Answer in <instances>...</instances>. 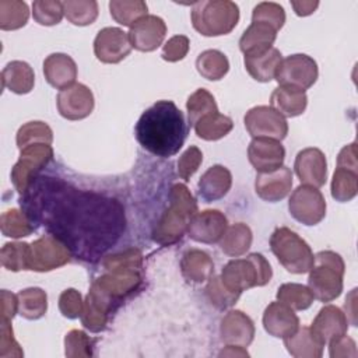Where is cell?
Returning a JSON list of instances; mask_svg holds the SVG:
<instances>
[{
	"label": "cell",
	"instance_id": "6da1fadb",
	"mask_svg": "<svg viewBox=\"0 0 358 358\" xmlns=\"http://www.w3.org/2000/svg\"><path fill=\"white\" fill-rule=\"evenodd\" d=\"M134 134L144 150L152 155L168 158L182 148L187 134V124L175 102L161 99L141 113L136 123Z\"/></svg>",
	"mask_w": 358,
	"mask_h": 358
},
{
	"label": "cell",
	"instance_id": "7a4b0ae2",
	"mask_svg": "<svg viewBox=\"0 0 358 358\" xmlns=\"http://www.w3.org/2000/svg\"><path fill=\"white\" fill-rule=\"evenodd\" d=\"M105 273L96 277L88 292L115 309L116 303L123 302L134 294L143 282V256L138 249H127L109 255L102 262Z\"/></svg>",
	"mask_w": 358,
	"mask_h": 358
},
{
	"label": "cell",
	"instance_id": "3957f363",
	"mask_svg": "<svg viewBox=\"0 0 358 358\" xmlns=\"http://www.w3.org/2000/svg\"><path fill=\"white\" fill-rule=\"evenodd\" d=\"M196 213L197 203L187 186L175 183L169 192V206L152 229L154 242L162 246L176 243L187 232Z\"/></svg>",
	"mask_w": 358,
	"mask_h": 358
},
{
	"label": "cell",
	"instance_id": "277c9868",
	"mask_svg": "<svg viewBox=\"0 0 358 358\" xmlns=\"http://www.w3.org/2000/svg\"><path fill=\"white\" fill-rule=\"evenodd\" d=\"M345 264L343 257L331 250H322L315 255L313 266L308 271V287L320 302H331L343 291Z\"/></svg>",
	"mask_w": 358,
	"mask_h": 358
},
{
	"label": "cell",
	"instance_id": "5b68a950",
	"mask_svg": "<svg viewBox=\"0 0 358 358\" xmlns=\"http://www.w3.org/2000/svg\"><path fill=\"white\" fill-rule=\"evenodd\" d=\"M192 24L204 36L229 34L239 21V7L231 0H201L193 3Z\"/></svg>",
	"mask_w": 358,
	"mask_h": 358
},
{
	"label": "cell",
	"instance_id": "8992f818",
	"mask_svg": "<svg viewBox=\"0 0 358 358\" xmlns=\"http://www.w3.org/2000/svg\"><path fill=\"white\" fill-rule=\"evenodd\" d=\"M220 277L231 291L242 294L249 288L266 285L273 277V270L263 255L249 253L246 257L229 260Z\"/></svg>",
	"mask_w": 358,
	"mask_h": 358
},
{
	"label": "cell",
	"instance_id": "52a82bcc",
	"mask_svg": "<svg viewBox=\"0 0 358 358\" xmlns=\"http://www.w3.org/2000/svg\"><path fill=\"white\" fill-rule=\"evenodd\" d=\"M270 248L280 264L292 274L308 273L313 266L315 255L308 242L287 227H280L271 234Z\"/></svg>",
	"mask_w": 358,
	"mask_h": 358
},
{
	"label": "cell",
	"instance_id": "ba28073f",
	"mask_svg": "<svg viewBox=\"0 0 358 358\" xmlns=\"http://www.w3.org/2000/svg\"><path fill=\"white\" fill-rule=\"evenodd\" d=\"M20 151V158L11 169V182L18 193H25L35 176L53 158V148L50 144L36 143Z\"/></svg>",
	"mask_w": 358,
	"mask_h": 358
},
{
	"label": "cell",
	"instance_id": "9c48e42d",
	"mask_svg": "<svg viewBox=\"0 0 358 358\" xmlns=\"http://www.w3.org/2000/svg\"><path fill=\"white\" fill-rule=\"evenodd\" d=\"M317 76V63L305 53H295L281 60L274 78L278 85L306 91L316 83Z\"/></svg>",
	"mask_w": 358,
	"mask_h": 358
},
{
	"label": "cell",
	"instance_id": "30bf717a",
	"mask_svg": "<svg viewBox=\"0 0 358 358\" xmlns=\"http://www.w3.org/2000/svg\"><path fill=\"white\" fill-rule=\"evenodd\" d=\"M71 253L67 246L53 235H43L29 243L28 270L50 271L67 264Z\"/></svg>",
	"mask_w": 358,
	"mask_h": 358
},
{
	"label": "cell",
	"instance_id": "8fae6325",
	"mask_svg": "<svg viewBox=\"0 0 358 358\" xmlns=\"http://www.w3.org/2000/svg\"><path fill=\"white\" fill-rule=\"evenodd\" d=\"M326 200L317 187L299 185L289 196V214L303 225H316L326 215Z\"/></svg>",
	"mask_w": 358,
	"mask_h": 358
},
{
	"label": "cell",
	"instance_id": "7c38bea8",
	"mask_svg": "<svg viewBox=\"0 0 358 358\" xmlns=\"http://www.w3.org/2000/svg\"><path fill=\"white\" fill-rule=\"evenodd\" d=\"M245 127L253 138H273L281 141L288 134L287 119L267 105L250 108L243 117Z\"/></svg>",
	"mask_w": 358,
	"mask_h": 358
},
{
	"label": "cell",
	"instance_id": "4fadbf2b",
	"mask_svg": "<svg viewBox=\"0 0 358 358\" xmlns=\"http://www.w3.org/2000/svg\"><path fill=\"white\" fill-rule=\"evenodd\" d=\"M131 52L129 32L117 27L102 28L94 39V53L102 63L115 64L122 62Z\"/></svg>",
	"mask_w": 358,
	"mask_h": 358
},
{
	"label": "cell",
	"instance_id": "5bb4252c",
	"mask_svg": "<svg viewBox=\"0 0 358 358\" xmlns=\"http://www.w3.org/2000/svg\"><path fill=\"white\" fill-rule=\"evenodd\" d=\"M59 113L67 120H81L91 115L94 110L95 99L92 91L81 84L74 83L73 85L60 90L56 98Z\"/></svg>",
	"mask_w": 358,
	"mask_h": 358
},
{
	"label": "cell",
	"instance_id": "9a60e30c",
	"mask_svg": "<svg viewBox=\"0 0 358 358\" xmlns=\"http://www.w3.org/2000/svg\"><path fill=\"white\" fill-rule=\"evenodd\" d=\"M166 35L165 21L152 14H147L130 27L129 38L131 48L140 52H152L159 48Z\"/></svg>",
	"mask_w": 358,
	"mask_h": 358
},
{
	"label": "cell",
	"instance_id": "2e32d148",
	"mask_svg": "<svg viewBox=\"0 0 358 358\" xmlns=\"http://www.w3.org/2000/svg\"><path fill=\"white\" fill-rule=\"evenodd\" d=\"M228 228V220L220 210L197 211L187 228V235L200 243H217Z\"/></svg>",
	"mask_w": 358,
	"mask_h": 358
},
{
	"label": "cell",
	"instance_id": "e0dca14e",
	"mask_svg": "<svg viewBox=\"0 0 358 358\" xmlns=\"http://www.w3.org/2000/svg\"><path fill=\"white\" fill-rule=\"evenodd\" d=\"M294 169L301 183L322 187L327 179V161L322 150L309 147L301 150L294 162Z\"/></svg>",
	"mask_w": 358,
	"mask_h": 358
},
{
	"label": "cell",
	"instance_id": "ac0fdd59",
	"mask_svg": "<svg viewBox=\"0 0 358 358\" xmlns=\"http://www.w3.org/2000/svg\"><path fill=\"white\" fill-rule=\"evenodd\" d=\"M248 158L259 173L271 172L282 166L285 148L278 140L263 137L253 138L248 147Z\"/></svg>",
	"mask_w": 358,
	"mask_h": 358
},
{
	"label": "cell",
	"instance_id": "d6986e66",
	"mask_svg": "<svg viewBox=\"0 0 358 358\" xmlns=\"http://www.w3.org/2000/svg\"><path fill=\"white\" fill-rule=\"evenodd\" d=\"M348 319L345 313L336 305H324L309 326L316 340L326 345L330 340L340 337L348 330Z\"/></svg>",
	"mask_w": 358,
	"mask_h": 358
},
{
	"label": "cell",
	"instance_id": "ffe728a7",
	"mask_svg": "<svg viewBox=\"0 0 358 358\" xmlns=\"http://www.w3.org/2000/svg\"><path fill=\"white\" fill-rule=\"evenodd\" d=\"M221 341L225 345L248 347L255 338V323L242 310H229L220 323Z\"/></svg>",
	"mask_w": 358,
	"mask_h": 358
},
{
	"label": "cell",
	"instance_id": "44dd1931",
	"mask_svg": "<svg viewBox=\"0 0 358 358\" xmlns=\"http://www.w3.org/2000/svg\"><path fill=\"white\" fill-rule=\"evenodd\" d=\"M292 189V172L287 166H280L275 171L257 173L255 180L256 194L268 201L275 203L282 200L291 193Z\"/></svg>",
	"mask_w": 358,
	"mask_h": 358
},
{
	"label": "cell",
	"instance_id": "7402d4cb",
	"mask_svg": "<svg viewBox=\"0 0 358 358\" xmlns=\"http://www.w3.org/2000/svg\"><path fill=\"white\" fill-rule=\"evenodd\" d=\"M263 327L270 336L285 338L298 330L299 319L294 309L280 301H275L268 303V306L264 309Z\"/></svg>",
	"mask_w": 358,
	"mask_h": 358
},
{
	"label": "cell",
	"instance_id": "603a6c76",
	"mask_svg": "<svg viewBox=\"0 0 358 358\" xmlns=\"http://www.w3.org/2000/svg\"><path fill=\"white\" fill-rule=\"evenodd\" d=\"M78 70L71 56L66 53H52L43 60V76L46 81L57 88L64 90L76 83Z\"/></svg>",
	"mask_w": 358,
	"mask_h": 358
},
{
	"label": "cell",
	"instance_id": "cb8c5ba5",
	"mask_svg": "<svg viewBox=\"0 0 358 358\" xmlns=\"http://www.w3.org/2000/svg\"><path fill=\"white\" fill-rule=\"evenodd\" d=\"M232 186V175L224 165L210 166L197 183V193L206 203L217 201L227 196Z\"/></svg>",
	"mask_w": 358,
	"mask_h": 358
},
{
	"label": "cell",
	"instance_id": "d4e9b609",
	"mask_svg": "<svg viewBox=\"0 0 358 358\" xmlns=\"http://www.w3.org/2000/svg\"><path fill=\"white\" fill-rule=\"evenodd\" d=\"M277 31L264 22H252L239 39V49L245 56H256L273 48Z\"/></svg>",
	"mask_w": 358,
	"mask_h": 358
},
{
	"label": "cell",
	"instance_id": "484cf974",
	"mask_svg": "<svg viewBox=\"0 0 358 358\" xmlns=\"http://www.w3.org/2000/svg\"><path fill=\"white\" fill-rule=\"evenodd\" d=\"M180 271L187 282L201 284L213 275L214 263L204 250L189 249L182 256Z\"/></svg>",
	"mask_w": 358,
	"mask_h": 358
},
{
	"label": "cell",
	"instance_id": "4316f807",
	"mask_svg": "<svg viewBox=\"0 0 358 358\" xmlns=\"http://www.w3.org/2000/svg\"><path fill=\"white\" fill-rule=\"evenodd\" d=\"M270 106L281 113L284 117H295L305 112L308 106V96L305 91L278 85L270 96Z\"/></svg>",
	"mask_w": 358,
	"mask_h": 358
},
{
	"label": "cell",
	"instance_id": "83f0119b",
	"mask_svg": "<svg viewBox=\"0 0 358 358\" xmlns=\"http://www.w3.org/2000/svg\"><path fill=\"white\" fill-rule=\"evenodd\" d=\"M35 74L32 67L22 60H13L1 71V85L8 91L22 95L32 91Z\"/></svg>",
	"mask_w": 358,
	"mask_h": 358
},
{
	"label": "cell",
	"instance_id": "f1b7e54d",
	"mask_svg": "<svg viewBox=\"0 0 358 358\" xmlns=\"http://www.w3.org/2000/svg\"><path fill=\"white\" fill-rule=\"evenodd\" d=\"M282 60L281 52L277 48H270L267 52L256 56H245L243 63L250 77L260 83H268L275 77L277 69Z\"/></svg>",
	"mask_w": 358,
	"mask_h": 358
},
{
	"label": "cell",
	"instance_id": "f546056e",
	"mask_svg": "<svg viewBox=\"0 0 358 358\" xmlns=\"http://www.w3.org/2000/svg\"><path fill=\"white\" fill-rule=\"evenodd\" d=\"M287 351L295 358H320L324 345L320 344L312 334L308 326L298 327V330L282 338Z\"/></svg>",
	"mask_w": 358,
	"mask_h": 358
},
{
	"label": "cell",
	"instance_id": "4dcf8cb0",
	"mask_svg": "<svg viewBox=\"0 0 358 358\" xmlns=\"http://www.w3.org/2000/svg\"><path fill=\"white\" fill-rule=\"evenodd\" d=\"M232 119L220 112H211L200 117L193 126L197 137L206 141H215L225 137L232 130Z\"/></svg>",
	"mask_w": 358,
	"mask_h": 358
},
{
	"label": "cell",
	"instance_id": "1f68e13d",
	"mask_svg": "<svg viewBox=\"0 0 358 358\" xmlns=\"http://www.w3.org/2000/svg\"><path fill=\"white\" fill-rule=\"evenodd\" d=\"M253 241V235L250 228L243 222H236L227 228L224 236L220 241L221 250L231 256V257H239L245 255Z\"/></svg>",
	"mask_w": 358,
	"mask_h": 358
},
{
	"label": "cell",
	"instance_id": "d6a6232c",
	"mask_svg": "<svg viewBox=\"0 0 358 358\" xmlns=\"http://www.w3.org/2000/svg\"><path fill=\"white\" fill-rule=\"evenodd\" d=\"M18 315L28 320L41 319L48 310V295L42 288L31 287L17 294Z\"/></svg>",
	"mask_w": 358,
	"mask_h": 358
},
{
	"label": "cell",
	"instance_id": "836d02e7",
	"mask_svg": "<svg viewBox=\"0 0 358 358\" xmlns=\"http://www.w3.org/2000/svg\"><path fill=\"white\" fill-rule=\"evenodd\" d=\"M112 312L113 310L105 302H101V299L88 292L84 299V310L80 319L87 330L99 333L106 329L109 315Z\"/></svg>",
	"mask_w": 358,
	"mask_h": 358
},
{
	"label": "cell",
	"instance_id": "e575fe53",
	"mask_svg": "<svg viewBox=\"0 0 358 358\" xmlns=\"http://www.w3.org/2000/svg\"><path fill=\"white\" fill-rule=\"evenodd\" d=\"M196 69L203 78L218 81L228 73L229 62L222 52L217 49H208L197 56Z\"/></svg>",
	"mask_w": 358,
	"mask_h": 358
},
{
	"label": "cell",
	"instance_id": "d590c367",
	"mask_svg": "<svg viewBox=\"0 0 358 358\" xmlns=\"http://www.w3.org/2000/svg\"><path fill=\"white\" fill-rule=\"evenodd\" d=\"M147 3L143 0H112L109 11L112 18L124 27H131L140 18L147 15Z\"/></svg>",
	"mask_w": 358,
	"mask_h": 358
},
{
	"label": "cell",
	"instance_id": "8d00e7d4",
	"mask_svg": "<svg viewBox=\"0 0 358 358\" xmlns=\"http://www.w3.org/2000/svg\"><path fill=\"white\" fill-rule=\"evenodd\" d=\"M29 18L28 4L21 0L0 1V28L3 31H14L22 28Z\"/></svg>",
	"mask_w": 358,
	"mask_h": 358
},
{
	"label": "cell",
	"instance_id": "74e56055",
	"mask_svg": "<svg viewBox=\"0 0 358 358\" xmlns=\"http://www.w3.org/2000/svg\"><path fill=\"white\" fill-rule=\"evenodd\" d=\"M358 193V172L337 166L331 179V197L340 203L352 200Z\"/></svg>",
	"mask_w": 358,
	"mask_h": 358
},
{
	"label": "cell",
	"instance_id": "f35d334b",
	"mask_svg": "<svg viewBox=\"0 0 358 358\" xmlns=\"http://www.w3.org/2000/svg\"><path fill=\"white\" fill-rule=\"evenodd\" d=\"M0 228L1 234L8 238H24L34 232L32 221L28 218V215L18 210V208H10L4 211L0 217Z\"/></svg>",
	"mask_w": 358,
	"mask_h": 358
},
{
	"label": "cell",
	"instance_id": "ab89813d",
	"mask_svg": "<svg viewBox=\"0 0 358 358\" xmlns=\"http://www.w3.org/2000/svg\"><path fill=\"white\" fill-rule=\"evenodd\" d=\"M313 294L309 287L296 284V282H287L282 284L277 291V301L285 303L294 310H305L313 303Z\"/></svg>",
	"mask_w": 358,
	"mask_h": 358
},
{
	"label": "cell",
	"instance_id": "60d3db41",
	"mask_svg": "<svg viewBox=\"0 0 358 358\" xmlns=\"http://www.w3.org/2000/svg\"><path fill=\"white\" fill-rule=\"evenodd\" d=\"M66 18L78 27L92 24L98 17V3L95 0H67L63 1Z\"/></svg>",
	"mask_w": 358,
	"mask_h": 358
},
{
	"label": "cell",
	"instance_id": "b9f144b4",
	"mask_svg": "<svg viewBox=\"0 0 358 358\" xmlns=\"http://www.w3.org/2000/svg\"><path fill=\"white\" fill-rule=\"evenodd\" d=\"M15 141H17V147L20 150H22L31 144H36V143L52 144L53 131L45 122H41V120L27 122L25 124H22L18 129Z\"/></svg>",
	"mask_w": 358,
	"mask_h": 358
},
{
	"label": "cell",
	"instance_id": "7bdbcfd3",
	"mask_svg": "<svg viewBox=\"0 0 358 358\" xmlns=\"http://www.w3.org/2000/svg\"><path fill=\"white\" fill-rule=\"evenodd\" d=\"M186 110H187L189 124L194 126V123L200 117L211 112H218V106H217L215 98L210 91H207L206 88H199L187 98Z\"/></svg>",
	"mask_w": 358,
	"mask_h": 358
},
{
	"label": "cell",
	"instance_id": "ee69618b",
	"mask_svg": "<svg viewBox=\"0 0 358 358\" xmlns=\"http://www.w3.org/2000/svg\"><path fill=\"white\" fill-rule=\"evenodd\" d=\"M29 243L27 242H7L1 248V266L10 271L28 270Z\"/></svg>",
	"mask_w": 358,
	"mask_h": 358
},
{
	"label": "cell",
	"instance_id": "f6af8a7d",
	"mask_svg": "<svg viewBox=\"0 0 358 358\" xmlns=\"http://www.w3.org/2000/svg\"><path fill=\"white\" fill-rule=\"evenodd\" d=\"M206 295L211 305L217 309H227L236 303L241 294L231 291L221 280L220 275H211L206 287Z\"/></svg>",
	"mask_w": 358,
	"mask_h": 358
},
{
	"label": "cell",
	"instance_id": "bcb514c9",
	"mask_svg": "<svg viewBox=\"0 0 358 358\" xmlns=\"http://www.w3.org/2000/svg\"><path fill=\"white\" fill-rule=\"evenodd\" d=\"M64 15L63 1L36 0L32 3V17L39 25H56Z\"/></svg>",
	"mask_w": 358,
	"mask_h": 358
},
{
	"label": "cell",
	"instance_id": "7dc6e473",
	"mask_svg": "<svg viewBox=\"0 0 358 358\" xmlns=\"http://www.w3.org/2000/svg\"><path fill=\"white\" fill-rule=\"evenodd\" d=\"M252 22H264L278 32L284 27L285 11L278 3L262 1L252 11Z\"/></svg>",
	"mask_w": 358,
	"mask_h": 358
},
{
	"label": "cell",
	"instance_id": "c3c4849f",
	"mask_svg": "<svg viewBox=\"0 0 358 358\" xmlns=\"http://www.w3.org/2000/svg\"><path fill=\"white\" fill-rule=\"evenodd\" d=\"M94 343L95 340H92L83 330H70L64 337V354L70 358L92 357L95 347Z\"/></svg>",
	"mask_w": 358,
	"mask_h": 358
},
{
	"label": "cell",
	"instance_id": "681fc988",
	"mask_svg": "<svg viewBox=\"0 0 358 358\" xmlns=\"http://www.w3.org/2000/svg\"><path fill=\"white\" fill-rule=\"evenodd\" d=\"M59 309L67 319H78L84 310V301L81 294L74 288L64 289L59 296Z\"/></svg>",
	"mask_w": 358,
	"mask_h": 358
},
{
	"label": "cell",
	"instance_id": "f907efd6",
	"mask_svg": "<svg viewBox=\"0 0 358 358\" xmlns=\"http://www.w3.org/2000/svg\"><path fill=\"white\" fill-rule=\"evenodd\" d=\"M203 162V152L199 147L190 145L178 159V173L179 176L187 182L199 169Z\"/></svg>",
	"mask_w": 358,
	"mask_h": 358
},
{
	"label": "cell",
	"instance_id": "816d5d0a",
	"mask_svg": "<svg viewBox=\"0 0 358 358\" xmlns=\"http://www.w3.org/2000/svg\"><path fill=\"white\" fill-rule=\"evenodd\" d=\"M190 48V41L185 35H175L166 41L162 48V59L171 63L185 59Z\"/></svg>",
	"mask_w": 358,
	"mask_h": 358
},
{
	"label": "cell",
	"instance_id": "f5cc1de1",
	"mask_svg": "<svg viewBox=\"0 0 358 358\" xmlns=\"http://www.w3.org/2000/svg\"><path fill=\"white\" fill-rule=\"evenodd\" d=\"M0 357L10 358L15 357L20 358L24 355L20 344L14 338L11 320H3L1 319V330H0Z\"/></svg>",
	"mask_w": 358,
	"mask_h": 358
},
{
	"label": "cell",
	"instance_id": "db71d44e",
	"mask_svg": "<svg viewBox=\"0 0 358 358\" xmlns=\"http://www.w3.org/2000/svg\"><path fill=\"white\" fill-rule=\"evenodd\" d=\"M329 354L331 358H344V357H357V344L355 341L345 334L330 340Z\"/></svg>",
	"mask_w": 358,
	"mask_h": 358
},
{
	"label": "cell",
	"instance_id": "11a10c76",
	"mask_svg": "<svg viewBox=\"0 0 358 358\" xmlns=\"http://www.w3.org/2000/svg\"><path fill=\"white\" fill-rule=\"evenodd\" d=\"M337 166L345 168L354 172H358V161H357V143L347 144L341 148L337 157Z\"/></svg>",
	"mask_w": 358,
	"mask_h": 358
},
{
	"label": "cell",
	"instance_id": "9f6ffc18",
	"mask_svg": "<svg viewBox=\"0 0 358 358\" xmlns=\"http://www.w3.org/2000/svg\"><path fill=\"white\" fill-rule=\"evenodd\" d=\"M18 313V298L13 292L3 289L1 291V319L13 320V317Z\"/></svg>",
	"mask_w": 358,
	"mask_h": 358
},
{
	"label": "cell",
	"instance_id": "6f0895ef",
	"mask_svg": "<svg viewBox=\"0 0 358 358\" xmlns=\"http://www.w3.org/2000/svg\"><path fill=\"white\" fill-rule=\"evenodd\" d=\"M344 308H345V316L348 319V322H351V324L355 326L357 323V289L354 288L348 296L345 298V303H344Z\"/></svg>",
	"mask_w": 358,
	"mask_h": 358
},
{
	"label": "cell",
	"instance_id": "680465c9",
	"mask_svg": "<svg viewBox=\"0 0 358 358\" xmlns=\"http://www.w3.org/2000/svg\"><path fill=\"white\" fill-rule=\"evenodd\" d=\"M291 6L295 11L296 15L299 17H306L315 13V10L319 7V1H291Z\"/></svg>",
	"mask_w": 358,
	"mask_h": 358
},
{
	"label": "cell",
	"instance_id": "91938a15",
	"mask_svg": "<svg viewBox=\"0 0 358 358\" xmlns=\"http://www.w3.org/2000/svg\"><path fill=\"white\" fill-rule=\"evenodd\" d=\"M220 357H249V352L245 347L241 345H227L218 354Z\"/></svg>",
	"mask_w": 358,
	"mask_h": 358
}]
</instances>
